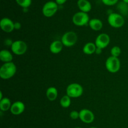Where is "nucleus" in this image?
<instances>
[{
    "instance_id": "obj_1",
    "label": "nucleus",
    "mask_w": 128,
    "mask_h": 128,
    "mask_svg": "<svg viewBox=\"0 0 128 128\" xmlns=\"http://www.w3.org/2000/svg\"><path fill=\"white\" fill-rule=\"evenodd\" d=\"M16 66L13 62L4 63L0 68V77L2 80H9L15 75Z\"/></svg>"
},
{
    "instance_id": "obj_2",
    "label": "nucleus",
    "mask_w": 128,
    "mask_h": 128,
    "mask_svg": "<svg viewBox=\"0 0 128 128\" xmlns=\"http://www.w3.org/2000/svg\"><path fill=\"white\" fill-rule=\"evenodd\" d=\"M108 22L111 27L114 28H120L124 26L125 23V20L121 14L111 12L108 15Z\"/></svg>"
},
{
    "instance_id": "obj_3",
    "label": "nucleus",
    "mask_w": 128,
    "mask_h": 128,
    "mask_svg": "<svg viewBox=\"0 0 128 128\" xmlns=\"http://www.w3.org/2000/svg\"><path fill=\"white\" fill-rule=\"evenodd\" d=\"M105 66L108 71L111 73H116L121 68V62L118 58L110 56L105 62Z\"/></svg>"
},
{
    "instance_id": "obj_4",
    "label": "nucleus",
    "mask_w": 128,
    "mask_h": 128,
    "mask_svg": "<svg viewBox=\"0 0 128 128\" xmlns=\"http://www.w3.org/2000/svg\"><path fill=\"white\" fill-rule=\"evenodd\" d=\"M83 93V88L78 83H71L66 88V94L71 98H77L82 96Z\"/></svg>"
},
{
    "instance_id": "obj_5",
    "label": "nucleus",
    "mask_w": 128,
    "mask_h": 128,
    "mask_svg": "<svg viewBox=\"0 0 128 128\" xmlns=\"http://www.w3.org/2000/svg\"><path fill=\"white\" fill-rule=\"evenodd\" d=\"M90 20V17L88 13L82 11L76 12L72 18L73 24L77 26H84L88 24Z\"/></svg>"
},
{
    "instance_id": "obj_6",
    "label": "nucleus",
    "mask_w": 128,
    "mask_h": 128,
    "mask_svg": "<svg viewBox=\"0 0 128 128\" xmlns=\"http://www.w3.org/2000/svg\"><path fill=\"white\" fill-rule=\"evenodd\" d=\"M58 10V4L55 1H50L44 4L42 9V14L47 18L53 16Z\"/></svg>"
},
{
    "instance_id": "obj_7",
    "label": "nucleus",
    "mask_w": 128,
    "mask_h": 128,
    "mask_svg": "<svg viewBox=\"0 0 128 128\" xmlns=\"http://www.w3.org/2000/svg\"><path fill=\"white\" fill-rule=\"evenodd\" d=\"M61 41L66 47H72L77 42L78 36L74 31H68L62 35Z\"/></svg>"
},
{
    "instance_id": "obj_8",
    "label": "nucleus",
    "mask_w": 128,
    "mask_h": 128,
    "mask_svg": "<svg viewBox=\"0 0 128 128\" xmlns=\"http://www.w3.org/2000/svg\"><path fill=\"white\" fill-rule=\"evenodd\" d=\"M12 52L14 54L21 56L24 54L28 50V46L26 42L21 40H16L13 41L11 46Z\"/></svg>"
},
{
    "instance_id": "obj_9",
    "label": "nucleus",
    "mask_w": 128,
    "mask_h": 128,
    "mask_svg": "<svg viewBox=\"0 0 128 128\" xmlns=\"http://www.w3.org/2000/svg\"><path fill=\"white\" fill-rule=\"evenodd\" d=\"M110 43V37L106 33H101L96 37L95 40V44L96 47L101 50L107 47Z\"/></svg>"
},
{
    "instance_id": "obj_10",
    "label": "nucleus",
    "mask_w": 128,
    "mask_h": 128,
    "mask_svg": "<svg viewBox=\"0 0 128 128\" xmlns=\"http://www.w3.org/2000/svg\"><path fill=\"white\" fill-rule=\"evenodd\" d=\"M95 118L93 112L88 109H82L80 111V119L82 122L86 124L92 123Z\"/></svg>"
},
{
    "instance_id": "obj_11",
    "label": "nucleus",
    "mask_w": 128,
    "mask_h": 128,
    "mask_svg": "<svg viewBox=\"0 0 128 128\" xmlns=\"http://www.w3.org/2000/svg\"><path fill=\"white\" fill-rule=\"evenodd\" d=\"M1 30L6 32H11L14 30V22L8 18H3L0 21Z\"/></svg>"
},
{
    "instance_id": "obj_12",
    "label": "nucleus",
    "mask_w": 128,
    "mask_h": 128,
    "mask_svg": "<svg viewBox=\"0 0 128 128\" xmlns=\"http://www.w3.org/2000/svg\"><path fill=\"white\" fill-rule=\"evenodd\" d=\"M25 110V105L22 102L20 101H16L12 104L10 111L13 115L18 116L21 114Z\"/></svg>"
},
{
    "instance_id": "obj_13",
    "label": "nucleus",
    "mask_w": 128,
    "mask_h": 128,
    "mask_svg": "<svg viewBox=\"0 0 128 128\" xmlns=\"http://www.w3.org/2000/svg\"><path fill=\"white\" fill-rule=\"evenodd\" d=\"M63 44L61 42L60 40H55L53 42L51 43L50 46V50L51 51V53L54 54H58L62 51V48H63Z\"/></svg>"
},
{
    "instance_id": "obj_14",
    "label": "nucleus",
    "mask_w": 128,
    "mask_h": 128,
    "mask_svg": "<svg viewBox=\"0 0 128 128\" xmlns=\"http://www.w3.org/2000/svg\"><path fill=\"white\" fill-rule=\"evenodd\" d=\"M77 5L80 11L88 13L90 12L92 8V5L88 0H78L77 2Z\"/></svg>"
},
{
    "instance_id": "obj_15",
    "label": "nucleus",
    "mask_w": 128,
    "mask_h": 128,
    "mask_svg": "<svg viewBox=\"0 0 128 128\" xmlns=\"http://www.w3.org/2000/svg\"><path fill=\"white\" fill-rule=\"evenodd\" d=\"M88 24L90 28L95 31H100L102 28V26H103L102 21L98 18L91 19L90 20Z\"/></svg>"
},
{
    "instance_id": "obj_16",
    "label": "nucleus",
    "mask_w": 128,
    "mask_h": 128,
    "mask_svg": "<svg viewBox=\"0 0 128 128\" xmlns=\"http://www.w3.org/2000/svg\"><path fill=\"white\" fill-rule=\"evenodd\" d=\"M12 59H13V56L10 51L6 50H1L0 52V60L1 61L4 63L12 62Z\"/></svg>"
},
{
    "instance_id": "obj_17",
    "label": "nucleus",
    "mask_w": 128,
    "mask_h": 128,
    "mask_svg": "<svg viewBox=\"0 0 128 128\" xmlns=\"http://www.w3.org/2000/svg\"><path fill=\"white\" fill-rule=\"evenodd\" d=\"M46 95L49 101H55L58 98V92L57 89L55 87H52V86L48 88L47 90H46Z\"/></svg>"
},
{
    "instance_id": "obj_18",
    "label": "nucleus",
    "mask_w": 128,
    "mask_h": 128,
    "mask_svg": "<svg viewBox=\"0 0 128 128\" xmlns=\"http://www.w3.org/2000/svg\"><path fill=\"white\" fill-rule=\"evenodd\" d=\"M96 48H97V47H96L95 43L92 42H89L85 44L84 46H83L82 51H83L85 54L91 55L95 53Z\"/></svg>"
},
{
    "instance_id": "obj_19",
    "label": "nucleus",
    "mask_w": 128,
    "mask_h": 128,
    "mask_svg": "<svg viewBox=\"0 0 128 128\" xmlns=\"http://www.w3.org/2000/svg\"><path fill=\"white\" fill-rule=\"evenodd\" d=\"M12 103L11 101L8 98H3L2 100H0V110L1 111L6 112L8 110H10Z\"/></svg>"
},
{
    "instance_id": "obj_20",
    "label": "nucleus",
    "mask_w": 128,
    "mask_h": 128,
    "mask_svg": "<svg viewBox=\"0 0 128 128\" xmlns=\"http://www.w3.org/2000/svg\"><path fill=\"white\" fill-rule=\"evenodd\" d=\"M60 103V105H61L62 108H68L70 107V105H71V98L69 96H68L67 94L64 95V96H63L61 98Z\"/></svg>"
},
{
    "instance_id": "obj_21",
    "label": "nucleus",
    "mask_w": 128,
    "mask_h": 128,
    "mask_svg": "<svg viewBox=\"0 0 128 128\" xmlns=\"http://www.w3.org/2000/svg\"><path fill=\"white\" fill-rule=\"evenodd\" d=\"M118 9L121 12V14H127L128 12V4L125 3L124 2H120L118 5Z\"/></svg>"
},
{
    "instance_id": "obj_22",
    "label": "nucleus",
    "mask_w": 128,
    "mask_h": 128,
    "mask_svg": "<svg viewBox=\"0 0 128 128\" xmlns=\"http://www.w3.org/2000/svg\"><path fill=\"white\" fill-rule=\"evenodd\" d=\"M16 2L20 6L22 7L23 9L28 8L31 4L32 1L31 0H16Z\"/></svg>"
},
{
    "instance_id": "obj_23",
    "label": "nucleus",
    "mask_w": 128,
    "mask_h": 128,
    "mask_svg": "<svg viewBox=\"0 0 128 128\" xmlns=\"http://www.w3.org/2000/svg\"><path fill=\"white\" fill-rule=\"evenodd\" d=\"M121 53V50L120 47L118 46H113L111 50V54L114 57L118 58Z\"/></svg>"
},
{
    "instance_id": "obj_24",
    "label": "nucleus",
    "mask_w": 128,
    "mask_h": 128,
    "mask_svg": "<svg viewBox=\"0 0 128 128\" xmlns=\"http://www.w3.org/2000/svg\"><path fill=\"white\" fill-rule=\"evenodd\" d=\"M119 0H101L102 3L106 6H113L116 4Z\"/></svg>"
},
{
    "instance_id": "obj_25",
    "label": "nucleus",
    "mask_w": 128,
    "mask_h": 128,
    "mask_svg": "<svg viewBox=\"0 0 128 128\" xmlns=\"http://www.w3.org/2000/svg\"><path fill=\"white\" fill-rule=\"evenodd\" d=\"M70 117L73 120L80 119V112L77 111H72L70 113Z\"/></svg>"
},
{
    "instance_id": "obj_26",
    "label": "nucleus",
    "mask_w": 128,
    "mask_h": 128,
    "mask_svg": "<svg viewBox=\"0 0 128 128\" xmlns=\"http://www.w3.org/2000/svg\"><path fill=\"white\" fill-rule=\"evenodd\" d=\"M67 1V0H55V2L58 5H62L64 4Z\"/></svg>"
},
{
    "instance_id": "obj_27",
    "label": "nucleus",
    "mask_w": 128,
    "mask_h": 128,
    "mask_svg": "<svg viewBox=\"0 0 128 128\" xmlns=\"http://www.w3.org/2000/svg\"><path fill=\"white\" fill-rule=\"evenodd\" d=\"M21 28V23L19 22H14V30H20Z\"/></svg>"
},
{
    "instance_id": "obj_28",
    "label": "nucleus",
    "mask_w": 128,
    "mask_h": 128,
    "mask_svg": "<svg viewBox=\"0 0 128 128\" xmlns=\"http://www.w3.org/2000/svg\"><path fill=\"white\" fill-rule=\"evenodd\" d=\"M102 50H101V49L97 48L96 51H95V53H96V54H101V52H102Z\"/></svg>"
},
{
    "instance_id": "obj_29",
    "label": "nucleus",
    "mask_w": 128,
    "mask_h": 128,
    "mask_svg": "<svg viewBox=\"0 0 128 128\" xmlns=\"http://www.w3.org/2000/svg\"><path fill=\"white\" fill-rule=\"evenodd\" d=\"M3 98H2V92H0V100H2V99Z\"/></svg>"
},
{
    "instance_id": "obj_30",
    "label": "nucleus",
    "mask_w": 128,
    "mask_h": 128,
    "mask_svg": "<svg viewBox=\"0 0 128 128\" xmlns=\"http://www.w3.org/2000/svg\"><path fill=\"white\" fill-rule=\"evenodd\" d=\"M122 1H123V2H124L125 3L128 4V0H122Z\"/></svg>"
},
{
    "instance_id": "obj_31",
    "label": "nucleus",
    "mask_w": 128,
    "mask_h": 128,
    "mask_svg": "<svg viewBox=\"0 0 128 128\" xmlns=\"http://www.w3.org/2000/svg\"><path fill=\"white\" fill-rule=\"evenodd\" d=\"M96 128V127H91V128Z\"/></svg>"
},
{
    "instance_id": "obj_32",
    "label": "nucleus",
    "mask_w": 128,
    "mask_h": 128,
    "mask_svg": "<svg viewBox=\"0 0 128 128\" xmlns=\"http://www.w3.org/2000/svg\"><path fill=\"white\" fill-rule=\"evenodd\" d=\"M80 128V127H76V128Z\"/></svg>"
}]
</instances>
